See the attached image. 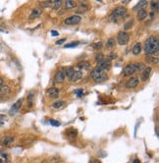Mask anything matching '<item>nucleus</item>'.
<instances>
[{
  "mask_svg": "<svg viewBox=\"0 0 159 163\" xmlns=\"http://www.w3.org/2000/svg\"><path fill=\"white\" fill-rule=\"evenodd\" d=\"M159 50V40L158 37L151 35L145 40L144 43V52L148 55H154Z\"/></svg>",
  "mask_w": 159,
  "mask_h": 163,
  "instance_id": "f257e3e1",
  "label": "nucleus"
},
{
  "mask_svg": "<svg viewBox=\"0 0 159 163\" xmlns=\"http://www.w3.org/2000/svg\"><path fill=\"white\" fill-rule=\"evenodd\" d=\"M145 68V66H144L143 63H139V62H137V63H132V64H129V65H127L125 68H124V70H123V74H124V76H132L133 74H135V73H137V72H141V71H142Z\"/></svg>",
  "mask_w": 159,
  "mask_h": 163,
  "instance_id": "f03ea898",
  "label": "nucleus"
},
{
  "mask_svg": "<svg viewBox=\"0 0 159 163\" xmlns=\"http://www.w3.org/2000/svg\"><path fill=\"white\" fill-rule=\"evenodd\" d=\"M126 13H127L126 7H124V6L117 7L114 11L110 14V16H109V21H111V22H117L118 19L124 17V16L126 15Z\"/></svg>",
  "mask_w": 159,
  "mask_h": 163,
  "instance_id": "7ed1b4c3",
  "label": "nucleus"
},
{
  "mask_svg": "<svg viewBox=\"0 0 159 163\" xmlns=\"http://www.w3.org/2000/svg\"><path fill=\"white\" fill-rule=\"evenodd\" d=\"M129 33H126V32L122 30V32H119L118 34H117V42L120 45H126L129 42Z\"/></svg>",
  "mask_w": 159,
  "mask_h": 163,
  "instance_id": "20e7f679",
  "label": "nucleus"
},
{
  "mask_svg": "<svg viewBox=\"0 0 159 163\" xmlns=\"http://www.w3.org/2000/svg\"><path fill=\"white\" fill-rule=\"evenodd\" d=\"M81 16L73 15V16L68 17L67 19H65L64 23H65L66 25H70V26H72V25H77V24H79V23L81 22Z\"/></svg>",
  "mask_w": 159,
  "mask_h": 163,
  "instance_id": "39448f33",
  "label": "nucleus"
},
{
  "mask_svg": "<svg viewBox=\"0 0 159 163\" xmlns=\"http://www.w3.org/2000/svg\"><path fill=\"white\" fill-rule=\"evenodd\" d=\"M23 101H24V99L21 98V99H19L18 101H16L15 103L13 104V106L10 109V115H15L16 113H18L20 111V109H21L23 105Z\"/></svg>",
  "mask_w": 159,
  "mask_h": 163,
  "instance_id": "423d86ee",
  "label": "nucleus"
},
{
  "mask_svg": "<svg viewBox=\"0 0 159 163\" xmlns=\"http://www.w3.org/2000/svg\"><path fill=\"white\" fill-rule=\"evenodd\" d=\"M96 68H98L102 71H108L111 68V62H110V60H104L100 63H97Z\"/></svg>",
  "mask_w": 159,
  "mask_h": 163,
  "instance_id": "0eeeda50",
  "label": "nucleus"
},
{
  "mask_svg": "<svg viewBox=\"0 0 159 163\" xmlns=\"http://www.w3.org/2000/svg\"><path fill=\"white\" fill-rule=\"evenodd\" d=\"M140 84V80L137 77H134V78H131L129 81L126 83V88L128 89H134V88H137V85Z\"/></svg>",
  "mask_w": 159,
  "mask_h": 163,
  "instance_id": "6e6552de",
  "label": "nucleus"
},
{
  "mask_svg": "<svg viewBox=\"0 0 159 163\" xmlns=\"http://www.w3.org/2000/svg\"><path fill=\"white\" fill-rule=\"evenodd\" d=\"M152 72V68L151 67H145L142 72H141V80L142 82H145L146 80H148L149 76L151 74Z\"/></svg>",
  "mask_w": 159,
  "mask_h": 163,
  "instance_id": "1a4fd4ad",
  "label": "nucleus"
},
{
  "mask_svg": "<svg viewBox=\"0 0 159 163\" xmlns=\"http://www.w3.org/2000/svg\"><path fill=\"white\" fill-rule=\"evenodd\" d=\"M65 78H66V75H65V72L62 70L56 72L55 76H54V80L57 83H63L65 81Z\"/></svg>",
  "mask_w": 159,
  "mask_h": 163,
  "instance_id": "9d476101",
  "label": "nucleus"
},
{
  "mask_svg": "<svg viewBox=\"0 0 159 163\" xmlns=\"http://www.w3.org/2000/svg\"><path fill=\"white\" fill-rule=\"evenodd\" d=\"M13 141H14V137H10V136H6V137H4L0 141V144L3 146H5V147H7V146H9V145H11L13 144Z\"/></svg>",
  "mask_w": 159,
  "mask_h": 163,
  "instance_id": "9b49d317",
  "label": "nucleus"
},
{
  "mask_svg": "<svg viewBox=\"0 0 159 163\" xmlns=\"http://www.w3.org/2000/svg\"><path fill=\"white\" fill-rule=\"evenodd\" d=\"M83 78V73H81V71L80 70H75V73L73 74V76L71 77V82H73V83H76V82H79L80 80H81Z\"/></svg>",
  "mask_w": 159,
  "mask_h": 163,
  "instance_id": "f8f14e48",
  "label": "nucleus"
},
{
  "mask_svg": "<svg viewBox=\"0 0 159 163\" xmlns=\"http://www.w3.org/2000/svg\"><path fill=\"white\" fill-rule=\"evenodd\" d=\"M47 95L51 98H57L59 96V89L55 88H51L47 90Z\"/></svg>",
  "mask_w": 159,
  "mask_h": 163,
  "instance_id": "ddd939ff",
  "label": "nucleus"
},
{
  "mask_svg": "<svg viewBox=\"0 0 159 163\" xmlns=\"http://www.w3.org/2000/svg\"><path fill=\"white\" fill-rule=\"evenodd\" d=\"M148 16V13L145 9H141L139 10L137 13V19L139 21H143L144 19H146V17Z\"/></svg>",
  "mask_w": 159,
  "mask_h": 163,
  "instance_id": "4468645a",
  "label": "nucleus"
},
{
  "mask_svg": "<svg viewBox=\"0 0 159 163\" xmlns=\"http://www.w3.org/2000/svg\"><path fill=\"white\" fill-rule=\"evenodd\" d=\"M41 13H42V9L41 8H33L30 15V19L33 20V19L37 18V17H39L41 15Z\"/></svg>",
  "mask_w": 159,
  "mask_h": 163,
  "instance_id": "2eb2a0df",
  "label": "nucleus"
},
{
  "mask_svg": "<svg viewBox=\"0 0 159 163\" xmlns=\"http://www.w3.org/2000/svg\"><path fill=\"white\" fill-rule=\"evenodd\" d=\"M147 1L146 0H141V1H139V3L134 6L133 10L134 11H139V10H141V9H144V7L147 6Z\"/></svg>",
  "mask_w": 159,
  "mask_h": 163,
  "instance_id": "dca6fc26",
  "label": "nucleus"
},
{
  "mask_svg": "<svg viewBox=\"0 0 159 163\" xmlns=\"http://www.w3.org/2000/svg\"><path fill=\"white\" fill-rule=\"evenodd\" d=\"M102 73H104V71L100 70V69H98V68H95V69H93V70L90 72V77H91L93 80L94 81V80H96V79L98 78Z\"/></svg>",
  "mask_w": 159,
  "mask_h": 163,
  "instance_id": "f3484780",
  "label": "nucleus"
},
{
  "mask_svg": "<svg viewBox=\"0 0 159 163\" xmlns=\"http://www.w3.org/2000/svg\"><path fill=\"white\" fill-rule=\"evenodd\" d=\"M11 93V89L8 85H1L0 86V96H3V95H7Z\"/></svg>",
  "mask_w": 159,
  "mask_h": 163,
  "instance_id": "a211bd4d",
  "label": "nucleus"
},
{
  "mask_svg": "<svg viewBox=\"0 0 159 163\" xmlns=\"http://www.w3.org/2000/svg\"><path fill=\"white\" fill-rule=\"evenodd\" d=\"M141 44L140 43V42H137L136 44L134 45L133 49H132V51H133V54L134 55H139L140 53L141 52Z\"/></svg>",
  "mask_w": 159,
  "mask_h": 163,
  "instance_id": "6ab92c4d",
  "label": "nucleus"
},
{
  "mask_svg": "<svg viewBox=\"0 0 159 163\" xmlns=\"http://www.w3.org/2000/svg\"><path fill=\"white\" fill-rule=\"evenodd\" d=\"M67 136H68V137L71 139V140H74V139H76L77 136H78V131L75 130V129H70V130L67 132Z\"/></svg>",
  "mask_w": 159,
  "mask_h": 163,
  "instance_id": "aec40b11",
  "label": "nucleus"
},
{
  "mask_svg": "<svg viewBox=\"0 0 159 163\" xmlns=\"http://www.w3.org/2000/svg\"><path fill=\"white\" fill-rule=\"evenodd\" d=\"M62 6V1L61 0H54V1H50V7L53 9H59Z\"/></svg>",
  "mask_w": 159,
  "mask_h": 163,
  "instance_id": "412c9836",
  "label": "nucleus"
},
{
  "mask_svg": "<svg viewBox=\"0 0 159 163\" xmlns=\"http://www.w3.org/2000/svg\"><path fill=\"white\" fill-rule=\"evenodd\" d=\"M65 104H66V102H65L64 100L55 101V102L53 103V108H55V109H60V108H63L64 106H65Z\"/></svg>",
  "mask_w": 159,
  "mask_h": 163,
  "instance_id": "4be33fe9",
  "label": "nucleus"
},
{
  "mask_svg": "<svg viewBox=\"0 0 159 163\" xmlns=\"http://www.w3.org/2000/svg\"><path fill=\"white\" fill-rule=\"evenodd\" d=\"M107 79H108L107 74L104 72V73H102V74L100 75L99 77L96 79V80H94V82H95V83H103V82H105Z\"/></svg>",
  "mask_w": 159,
  "mask_h": 163,
  "instance_id": "5701e85b",
  "label": "nucleus"
},
{
  "mask_svg": "<svg viewBox=\"0 0 159 163\" xmlns=\"http://www.w3.org/2000/svg\"><path fill=\"white\" fill-rule=\"evenodd\" d=\"M75 70H76V69H75L73 66L68 67V68H67V70H66V72H65V75H66V76L69 79H71V77H72V76H73V74L75 73Z\"/></svg>",
  "mask_w": 159,
  "mask_h": 163,
  "instance_id": "b1692460",
  "label": "nucleus"
},
{
  "mask_svg": "<svg viewBox=\"0 0 159 163\" xmlns=\"http://www.w3.org/2000/svg\"><path fill=\"white\" fill-rule=\"evenodd\" d=\"M65 7H66L67 9H71V8L77 7V2L72 1V0H68V1H65Z\"/></svg>",
  "mask_w": 159,
  "mask_h": 163,
  "instance_id": "393cba45",
  "label": "nucleus"
},
{
  "mask_svg": "<svg viewBox=\"0 0 159 163\" xmlns=\"http://www.w3.org/2000/svg\"><path fill=\"white\" fill-rule=\"evenodd\" d=\"M89 66H90V64H89V62H88V61L81 62V63H79V65H78V67L81 70H88L89 68Z\"/></svg>",
  "mask_w": 159,
  "mask_h": 163,
  "instance_id": "a878e982",
  "label": "nucleus"
},
{
  "mask_svg": "<svg viewBox=\"0 0 159 163\" xmlns=\"http://www.w3.org/2000/svg\"><path fill=\"white\" fill-rule=\"evenodd\" d=\"M115 45H116V40H115L114 38H109L107 40V42H106V46H107L108 48H113V47H115Z\"/></svg>",
  "mask_w": 159,
  "mask_h": 163,
  "instance_id": "bb28decb",
  "label": "nucleus"
},
{
  "mask_svg": "<svg viewBox=\"0 0 159 163\" xmlns=\"http://www.w3.org/2000/svg\"><path fill=\"white\" fill-rule=\"evenodd\" d=\"M95 60H96V62H97V63H100V62L104 61V60H105V57H104L103 53H98V54H96Z\"/></svg>",
  "mask_w": 159,
  "mask_h": 163,
  "instance_id": "cd10ccee",
  "label": "nucleus"
},
{
  "mask_svg": "<svg viewBox=\"0 0 159 163\" xmlns=\"http://www.w3.org/2000/svg\"><path fill=\"white\" fill-rule=\"evenodd\" d=\"M150 7H151V9H152V12L154 11V10H158V8H159L158 1H151V2H150Z\"/></svg>",
  "mask_w": 159,
  "mask_h": 163,
  "instance_id": "c85d7f7f",
  "label": "nucleus"
},
{
  "mask_svg": "<svg viewBox=\"0 0 159 163\" xmlns=\"http://www.w3.org/2000/svg\"><path fill=\"white\" fill-rule=\"evenodd\" d=\"M93 47L94 49H96V50H100V49L103 47V43H102L101 41H99V42H96V43H93Z\"/></svg>",
  "mask_w": 159,
  "mask_h": 163,
  "instance_id": "c756f323",
  "label": "nucleus"
},
{
  "mask_svg": "<svg viewBox=\"0 0 159 163\" xmlns=\"http://www.w3.org/2000/svg\"><path fill=\"white\" fill-rule=\"evenodd\" d=\"M147 61H149V62L152 64H154V63H157V62H158V58H157V57L154 58V56H148Z\"/></svg>",
  "mask_w": 159,
  "mask_h": 163,
  "instance_id": "7c9ffc66",
  "label": "nucleus"
},
{
  "mask_svg": "<svg viewBox=\"0 0 159 163\" xmlns=\"http://www.w3.org/2000/svg\"><path fill=\"white\" fill-rule=\"evenodd\" d=\"M133 25H134V21H133V20H131V21H129L128 23H126V24H125L124 29H125V30H130V29L133 27Z\"/></svg>",
  "mask_w": 159,
  "mask_h": 163,
  "instance_id": "2f4dec72",
  "label": "nucleus"
},
{
  "mask_svg": "<svg viewBox=\"0 0 159 163\" xmlns=\"http://www.w3.org/2000/svg\"><path fill=\"white\" fill-rule=\"evenodd\" d=\"M77 45H79V42H71L69 44H66L64 47L65 48H71V47H76Z\"/></svg>",
  "mask_w": 159,
  "mask_h": 163,
  "instance_id": "473e14b6",
  "label": "nucleus"
},
{
  "mask_svg": "<svg viewBox=\"0 0 159 163\" xmlns=\"http://www.w3.org/2000/svg\"><path fill=\"white\" fill-rule=\"evenodd\" d=\"M41 7H44V8H47V7H50V1H44V2H40L39 3Z\"/></svg>",
  "mask_w": 159,
  "mask_h": 163,
  "instance_id": "72a5a7b5",
  "label": "nucleus"
},
{
  "mask_svg": "<svg viewBox=\"0 0 159 163\" xmlns=\"http://www.w3.org/2000/svg\"><path fill=\"white\" fill-rule=\"evenodd\" d=\"M49 123H50V124H51L52 126L53 127H58V126H60V122H58V121H55V120H50V121H49Z\"/></svg>",
  "mask_w": 159,
  "mask_h": 163,
  "instance_id": "f704fd0d",
  "label": "nucleus"
},
{
  "mask_svg": "<svg viewBox=\"0 0 159 163\" xmlns=\"http://www.w3.org/2000/svg\"><path fill=\"white\" fill-rule=\"evenodd\" d=\"M75 93H76V94H77V96L78 97H81V95H83V94H84V90H83V89H76V90H75Z\"/></svg>",
  "mask_w": 159,
  "mask_h": 163,
  "instance_id": "c9c22d12",
  "label": "nucleus"
},
{
  "mask_svg": "<svg viewBox=\"0 0 159 163\" xmlns=\"http://www.w3.org/2000/svg\"><path fill=\"white\" fill-rule=\"evenodd\" d=\"M66 41V38H62V39H60V40H58V41H56V44H62V43H64Z\"/></svg>",
  "mask_w": 159,
  "mask_h": 163,
  "instance_id": "e433bc0d",
  "label": "nucleus"
},
{
  "mask_svg": "<svg viewBox=\"0 0 159 163\" xmlns=\"http://www.w3.org/2000/svg\"><path fill=\"white\" fill-rule=\"evenodd\" d=\"M51 34L53 35V37H57L59 33H58V32H57V30H51Z\"/></svg>",
  "mask_w": 159,
  "mask_h": 163,
  "instance_id": "4c0bfd02",
  "label": "nucleus"
},
{
  "mask_svg": "<svg viewBox=\"0 0 159 163\" xmlns=\"http://www.w3.org/2000/svg\"><path fill=\"white\" fill-rule=\"evenodd\" d=\"M115 57H116V55H115L114 53H111V55H110V58H109V60H111V59H114Z\"/></svg>",
  "mask_w": 159,
  "mask_h": 163,
  "instance_id": "58836bf2",
  "label": "nucleus"
},
{
  "mask_svg": "<svg viewBox=\"0 0 159 163\" xmlns=\"http://www.w3.org/2000/svg\"><path fill=\"white\" fill-rule=\"evenodd\" d=\"M149 16H150V19H153V17L155 16V13H154V12H151V13L149 14Z\"/></svg>",
  "mask_w": 159,
  "mask_h": 163,
  "instance_id": "ea45409f",
  "label": "nucleus"
},
{
  "mask_svg": "<svg viewBox=\"0 0 159 163\" xmlns=\"http://www.w3.org/2000/svg\"><path fill=\"white\" fill-rule=\"evenodd\" d=\"M3 83H4L3 79H2V78H0V86H1V85H3Z\"/></svg>",
  "mask_w": 159,
  "mask_h": 163,
  "instance_id": "a19ab883",
  "label": "nucleus"
},
{
  "mask_svg": "<svg viewBox=\"0 0 159 163\" xmlns=\"http://www.w3.org/2000/svg\"><path fill=\"white\" fill-rule=\"evenodd\" d=\"M133 163H141V161H140L139 159H135V160H134Z\"/></svg>",
  "mask_w": 159,
  "mask_h": 163,
  "instance_id": "79ce46f5",
  "label": "nucleus"
},
{
  "mask_svg": "<svg viewBox=\"0 0 159 163\" xmlns=\"http://www.w3.org/2000/svg\"><path fill=\"white\" fill-rule=\"evenodd\" d=\"M95 163H100V161H98V160H96Z\"/></svg>",
  "mask_w": 159,
  "mask_h": 163,
  "instance_id": "37998d69",
  "label": "nucleus"
},
{
  "mask_svg": "<svg viewBox=\"0 0 159 163\" xmlns=\"http://www.w3.org/2000/svg\"><path fill=\"white\" fill-rule=\"evenodd\" d=\"M0 163H3V161H2V160H0Z\"/></svg>",
  "mask_w": 159,
  "mask_h": 163,
  "instance_id": "c03bdc74",
  "label": "nucleus"
},
{
  "mask_svg": "<svg viewBox=\"0 0 159 163\" xmlns=\"http://www.w3.org/2000/svg\"><path fill=\"white\" fill-rule=\"evenodd\" d=\"M0 32H2V30H1V29H0Z\"/></svg>",
  "mask_w": 159,
  "mask_h": 163,
  "instance_id": "a18cd8bd",
  "label": "nucleus"
},
{
  "mask_svg": "<svg viewBox=\"0 0 159 163\" xmlns=\"http://www.w3.org/2000/svg\"><path fill=\"white\" fill-rule=\"evenodd\" d=\"M89 163H93V162H89Z\"/></svg>",
  "mask_w": 159,
  "mask_h": 163,
  "instance_id": "49530a36",
  "label": "nucleus"
}]
</instances>
